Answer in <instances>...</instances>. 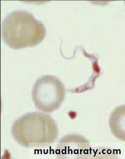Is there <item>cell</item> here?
I'll return each instance as SVG.
<instances>
[{"label":"cell","mask_w":125,"mask_h":159,"mask_svg":"<svg viewBox=\"0 0 125 159\" xmlns=\"http://www.w3.org/2000/svg\"><path fill=\"white\" fill-rule=\"evenodd\" d=\"M45 35L44 25L25 11L11 12L1 23V38L13 49L35 47L44 40Z\"/></svg>","instance_id":"obj_1"},{"label":"cell","mask_w":125,"mask_h":159,"mask_svg":"<svg viewBox=\"0 0 125 159\" xmlns=\"http://www.w3.org/2000/svg\"><path fill=\"white\" fill-rule=\"evenodd\" d=\"M12 134L16 142L23 147H45L56 140L58 127L50 115L38 111L30 112L14 121Z\"/></svg>","instance_id":"obj_2"},{"label":"cell","mask_w":125,"mask_h":159,"mask_svg":"<svg viewBox=\"0 0 125 159\" xmlns=\"http://www.w3.org/2000/svg\"><path fill=\"white\" fill-rule=\"evenodd\" d=\"M65 96V89L57 78L45 75L37 80L34 84L32 98L37 109L51 113L58 109Z\"/></svg>","instance_id":"obj_3"},{"label":"cell","mask_w":125,"mask_h":159,"mask_svg":"<svg viewBox=\"0 0 125 159\" xmlns=\"http://www.w3.org/2000/svg\"><path fill=\"white\" fill-rule=\"evenodd\" d=\"M90 149L89 142L79 135H68L62 137L56 147L58 159H81Z\"/></svg>","instance_id":"obj_4"},{"label":"cell","mask_w":125,"mask_h":159,"mask_svg":"<svg viewBox=\"0 0 125 159\" xmlns=\"http://www.w3.org/2000/svg\"><path fill=\"white\" fill-rule=\"evenodd\" d=\"M109 126L111 132L117 139L125 140V106L117 107L110 115Z\"/></svg>","instance_id":"obj_5"}]
</instances>
